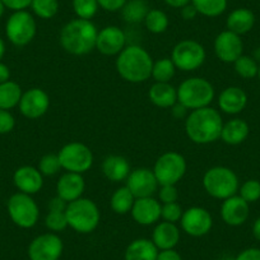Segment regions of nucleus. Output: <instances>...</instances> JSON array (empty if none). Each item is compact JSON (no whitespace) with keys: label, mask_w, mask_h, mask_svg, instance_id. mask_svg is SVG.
<instances>
[{"label":"nucleus","mask_w":260,"mask_h":260,"mask_svg":"<svg viewBox=\"0 0 260 260\" xmlns=\"http://www.w3.org/2000/svg\"><path fill=\"white\" fill-rule=\"evenodd\" d=\"M223 119L213 107L192 110L185 119V133L195 144H211L221 139Z\"/></svg>","instance_id":"nucleus-1"},{"label":"nucleus","mask_w":260,"mask_h":260,"mask_svg":"<svg viewBox=\"0 0 260 260\" xmlns=\"http://www.w3.org/2000/svg\"><path fill=\"white\" fill-rule=\"evenodd\" d=\"M99 29L88 19L76 18L62 26L59 35L60 46L74 56L87 55L96 49Z\"/></svg>","instance_id":"nucleus-2"},{"label":"nucleus","mask_w":260,"mask_h":260,"mask_svg":"<svg viewBox=\"0 0 260 260\" xmlns=\"http://www.w3.org/2000/svg\"><path fill=\"white\" fill-rule=\"evenodd\" d=\"M116 72L129 83H143L152 76L153 59L151 54L139 45H126L116 56Z\"/></svg>","instance_id":"nucleus-3"},{"label":"nucleus","mask_w":260,"mask_h":260,"mask_svg":"<svg viewBox=\"0 0 260 260\" xmlns=\"http://www.w3.org/2000/svg\"><path fill=\"white\" fill-rule=\"evenodd\" d=\"M214 96L216 91L213 84L202 77L185 79L177 87V102L190 111L211 106Z\"/></svg>","instance_id":"nucleus-4"},{"label":"nucleus","mask_w":260,"mask_h":260,"mask_svg":"<svg viewBox=\"0 0 260 260\" xmlns=\"http://www.w3.org/2000/svg\"><path fill=\"white\" fill-rule=\"evenodd\" d=\"M68 227L82 235L93 232L101 221V212L92 199L79 198L68 203L65 211Z\"/></svg>","instance_id":"nucleus-5"},{"label":"nucleus","mask_w":260,"mask_h":260,"mask_svg":"<svg viewBox=\"0 0 260 260\" xmlns=\"http://www.w3.org/2000/svg\"><path fill=\"white\" fill-rule=\"evenodd\" d=\"M202 182L207 194L219 201L236 195L240 187L237 175L226 166H214L207 170Z\"/></svg>","instance_id":"nucleus-6"},{"label":"nucleus","mask_w":260,"mask_h":260,"mask_svg":"<svg viewBox=\"0 0 260 260\" xmlns=\"http://www.w3.org/2000/svg\"><path fill=\"white\" fill-rule=\"evenodd\" d=\"M8 214L14 224L21 229H32L40 218V209L32 195L16 192L7 203Z\"/></svg>","instance_id":"nucleus-7"},{"label":"nucleus","mask_w":260,"mask_h":260,"mask_svg":"<svg viewBox=\"0 0 260 260\" xmlns=\"http://www.w3.org/2000/svg\"><path fill=\"white\" fill-rule=\"evenodd\" d=\"M61 170L83 175L93 166L94 157L91 148L81 142H71L61 147L57 153Z\"/></svg>","instance_id":"nucleus-8"},{"label":"nucleus","mask_w":260,"mask_h":260,"mask_svg":"<svg viewBox=\"0 0 260 260\" xmlns=\"http://www.w3.org/2000/svg\"><path fill=\"white\" fill-rule=\"evenodd\" d=\"M152 170L159 185H176L186 174L187 164L181 153L169 151L156 159Z\"/></svg>","instance_id":"nucleus-9"},{"label":"nucleus","mask_w":260,"mask_h":260,"mask_svg":"<svg viewBox=\"0 0 260 260\" xmlns=\"http://www.w3.org/2000/svg\"><path fill=\"white\" fill-rule=\"evenodd\" d=\"M207 52L203 45L195 40H181L174 46L171 60L176 69L181 72H194L206 62Z\"/></svg>","instance_id":"nucleus-10"},{"label":"nucleus","mask_w":260,"mask_h":260,"mask_svg":"<svg viewBox=\"0 0 260 260\" xmlns=\"http://www.w3.org/2000/svg\"><path fill=\"white\" fill-rule=\"evenodd\" d=\"M37 34V24L34 16L27 11L14 12L6 23L7 39L14 46H26L34 41Z\"/></svg>","instance_id":"nucleus-11"},{"label":"nucleus","mask_w":260,"mask_h":260,"mask_svg":"<svg viewBox=\"0 0 260 260\" xmlns=\"http://www.w3.org/2000/svg\"><path fill=\"white\" fill-rule=\"evenodd\" d=\"M64 244L59 235L47 232L35 237L28 246L29 260H59Z\"/></svg>","instance_id":"nucleus-12"},{"label":"nucleus","mask_w":260,"mask_h":260,"mask_svg":"<svg viewBox=\"0 0 260 260\" xmlns=\"http://www.w3.org/2000/svg\"><path fill=\"white\" fill-rule=\"evenodd\" d=\"M181 230L191 237L206 236L213 227V218L209 211L203 207H190L180 219Z\"/></svg>","instance_id":"nucleus-13"},{"label":"nucleus","mask_w":260,"mask_h":260,"mask_svg":"<svg viewBox=\"0 0 260 260\" xmlns=\"http://www.w3.org/2000/svg\"><path fill=\"white\" fill-rule=\"evenodd\" d=\"M125 182H126L125 186L133 192L136 198L153 197L158 191L159 187L153 170L147 169V167H138V169L132 170Z\"/></svg>","instance_id":"nucleus-14"},{"label":"nucleus","mask_w":260,"mask_h":260,"mask_svg":"<svg viewBox=\"0 0 260 260\" xmlns=\"http://www.w3.org/2000/svg\"><path fill=\"white\" fill-rule=\"evenodd\" d=\"M214 54L222 62L234 64L244 52V42L241 36L234 32L222 31L214 39Z\"/></svg>","instance_id":"nucleus-15"},{"label":"nucleus","mask_w":260,"mask_h":260,"mask_svg":"<svg viewBox=\"0 0 260 260\" xmlns=\"http://www.w3.org/2000/svg\"><path fill=\"white\" fill-rule=\"evenodd\" d=\"M18 107L21 114L27 119H39L49 110L50 97L42 88H29L22 94Z\"/></svg>","instance_id":"nucleus-16"},{"label":"nucleus","mask_w":260,"mask_h":260,"mask_svg":"<svg viewBox=\"0 0 260 260\" xmlns=\"http://www.w3.org/2000/svg\"><path fill=\"white\" fill-rule=\"evenodd\" d=\"M126 46L125 32L117 26H106L100 29L96 40V50L106 56H117Z\"/></svg>","instance_id":"nucleus-17"},{"label":"nucleus","mask_w":260,"mask_h":260,"mask_svg":"<svg viewBox=\"0 0 260 260\" xmlns=\"http://www.w3.org/2000/svg\"><path fill=\"white\" fill-rule=\"evenodd\" d=\"M161 209L162 204L159 203L158 199L153 197L137 198L130 214L134 221L141 226H151V224L158 223L161 219Z\"/></svg>","instance_id":"nucleus-18"},{"label":"nucleus","mask_w":260,"mask_h":260,"mask_svg":"<svg viewBox=\"0 0 260 260\" xmlns=\"http://www.w3.org/2000/svg\"><path fill=\"white\" fill-rule=\"evenodd\" d=\"M219 213H221V218L224 223L232 227H237L247 221L250 214V207L247 202H245L240 195L236 194L222 201Z\"/></svg>","instance_id":"nucleus-19"},{"label":"nucleus","mask_w":260,"mask_h":260,"mask_svg":"<svg viewBox=\"0 0 260 260\" xmlns=\"http://www.w3.org/2000/svg\"><path fill=\"white\" fill-rule=\"evenodd\" d=\"M84 189H86V181L83 175L76 172H65L56 182V195L68 203L82 198Z\"/></svg>","instance_id":"nucleus-20"},{"label":"nucleus","mask_w":260,"mask_h":260,"mask_svg":"<svg viewBox=\"0 0 260 260\" xmlns=\"http://www.w3.org/2000/svg\"><path fill=\"white\" fill-rule=\"evenodd\" d=\"M13 182L21 192L35 195L44 186V175L34 166H22L14 172Z\"/></svg>","instance_id":"nucleus-21"},{"label":"nucleus","mask_w":260,"mask_h":260,"mask_svg":"<svg viewBox=\"0 0 260 260\" xmlns=\"http://www.w3.org/2000/svg\"><path fill=\"white\" fill-rule=\"evenodd\" d=\"M217 104H218L219 111L223 114L237 115L244 111L246 107L247 94L240 87H227L219 93Z\"/></svg>","instance_id":"nucleus-22"},{"label":"nucleus","mask_w":260,"mask_h":260,"mask_svg":"<svg viewBox=\"0 0 260 260\" xmlns=\"http://www.w3.org/2000/svg\"><path fill=\"white\" fill-rule=\"evenodd\" d=\"M180 229L176 223L162 221L156 223L152 232V241L158 250L175 249L180 241Z\"/></svg>","instance_id":"nucleus-23"},{"label":"nucleus","mask_w":260,"mask_h":260,"mask_svg":"<svg viewBox=\"0 0 260 260\" xmlns=\"http://www.w3.org/2000/svg\"><path fill=\"white\" fill-rule=\"evenodd\" d=\"M130 171H132V167H130L129 161L119 154L107 156L102 161V172H104L105 177L112 182L125 181L129 176Z\"/></svg>","instance_id":"nucleus-24"},{"label":"nucleus","mask_w":260,"mask_h":260,"mask_svg":"<svg viewBox=\"0 0 260 260\" xmlns=\"http://www.w3.org/2000/svg\"><path fill=\"white\" fill-rule=\"evenodd\" d=\"M249 133V124L245 120L236 117V119H231L227 122H223L221 141L229 146H239L246 141Z\"/></svg>","instance_id":"nucleus-25"},{"label":"nucleus","mask_w":260,"mask_h":260,"mask_svg":"<svg viewBox=\"0 0 260 260\" xmlns=\"http://www.w3.org/2000/svg\"><path fill=\"white\" fill-rule=\"evenodd\" d=\"M148 99L154 106L171 109L177 102V88H175L171 83L154 82L148 91Z\"/></svg>","instance_id":"nucleus-26"},{"label":"nucleus","mask_w":260,"mask_h":260,"mask_svg":"<svg viewBox=\"0 0 260 260\" xmlns=\"http://www.w3.org/2000/svg\"><path fill=\"white\" fill-rule=\"evenodd\" d=\"M255 24V14L247 8H237L229 14L226 21L227 29L242 36L252 29Z\"/></svg>","instance_id":"nucleus-27"},{"label":"nucleus","mask_w":260,"mask_h":260,"mask_svg":"<svg viewBox=\"0 0 260 260\" xmlns=\"http://www.w3.org/2000/svg\"><path fill=\"white\" fill-rule=\"evenodd\" d=\"M159 250L149 239H137L127 245L125 260H157Z\"/></svg>","instance_id":"nucleus-28"},{"label":"nucleus","mask_w":260,"mask_h":260,"mask_svg":"<svg viewBox=\"0 0 260 260\" xmlns=\"http://www.w3.org/2000/svg\"><path fill=\"white\" fill-rule=\"evenodd\" d=\"M136 199L137 198L133 195V192L130 191L126 186H120L119 189L112 192L111 199H110V206H111V209L115 213L124 216V214L130 213Z\"/></svg>","instance_id":"nucleus-29"},{"label":"nucleus","mask_w":260,"mask_h":260,"mask_svg":"<svg viewBox=\"0 0 260 260\" xmlns=\"http://www.w3.org/2000/svg\"><path fill=\"white\" fill-rule=\"evenodd\" d=\"M21 86L13 81L0 84V110H12L18 106L22 99Z\"/></svg>","instance_id":"nucleus-30"},{"label":"nucleus","mask_w":260,"mask_h":260,"mask_svg":"<svg viewBox=\"0 0 260 260\" xmlns=\"http://www.w3.org/2000/svg\"><path fill=\"white\" fill-rule=\"evenodd\" d=\"M148 12L149 8L144 0H127L121 8V16L126 23L137 24L144 22Z\"/></svg>","instance_id":"nucleus-31"},{"label":"nucleus","mask_w":260,"mask_h":260,"mask_svg":"<svg viewBox=\"0 0 260 260\" xmlns=\"http://www.w3.org/2000/svg\"><path fill=\"white\" fill-rule=\"evenodd\" d=\"M176 67L171 57H162V59L153 61V68H152V78L154 82L159 83H170L171 79L176 73Z\"/></svg>","instance_id":"nucleus-32"},{"label":"nucleus","mask_w":260,"mask_h":260,"mask_svg":"<svg viewBox=\"0 0 260 260\" xmlns=\"http://www.w3.org/2000/svg\"><path fill=\"white\" fill-rule=\"evenodd\" d=\"M191 4L199 14L208 18H216L227 9V0H191Z\"/></svg>","instance_id":"nucleus-33"},{"label":"nucleus","mask_w":260,"mask_h":260,"mask_svg":"<svg viewBox=\"0 0 260 260\" xmlns=\"http://www.w3.org/2000/svg\"><path fill=\"white\" fill-rule=\"evenodd\" d=\"M144 24L151 34L159 35L167 31L170 21L167 14L161 9H149L144 19Z\"/></svg>","instance_id":"nucleus-34"},{"label":"nucleus","mask_w":260,"mask_h":260,"mask_svg":"<svg viewBox=\"0 0 260 260\" xmlns=\"http://www.w3.org/2000/svg\"><path fill=\"white\" fill-rule=\"evenodd\" d=\"M234 68L237 76L244 79L255 78V77H257V72H259V65H257L256 60L250 55L244 54L234 62Z\"/></svg>","instance_id":"nucleus-35"},{"label":"nucleus","mask_w":260,"mask_h":260,"mask_svg":"<svg viewBox=\"0 0 260 260\" xmlns=\"http://www.w3.org/2000/svg\"><path fill=\"white\" fill-rule=\"evenodd\" d=\"M31 8L39 18L51 19L59 12V2L57 0H32Z\"/></svg>","instance_id":"nucleus-36"},{"label":"nucleus","mask_w":260,"mask_h":260,"mask_svg":"<svg viewBox=\"0 0 260 260\" xmlns=\"http://www.w3.org/2000/svg\"><path fill=\"white\" fill-rule=\"evenodd\" d=\"M72 4L77 18L88 19V21L96 16L100 8L97 0H73Z\"/></svg>","instance_id":"nucleus-37"},{"label":"nucleus","mask_w":260,"mask_h":260,"mask_svg":"<svg viewBox=\"0 0 260 260\" xmlns=\"http://www.w3.org/2000/svg\"><path fill=\"white\" fill-rule=\"evenodd\" d=\"M239 195L247 203H255L260 199V181L250 179L239 187Z\"/></svg>","instance_id":"nucleus-38"},{"label":"nucleus","mask_w":260,"mask_h":260,"mask_svg":"<svg viewBox=\"0 0 260 260\" xmlns=\"http://www.w3.org/2000/svg\"><path fill=\"white\" fill-rule=\"evenodd\" d=\"M45 226L52 234L64 231L68 227V221H67L65 212H47L46 217H45Z\"/></svg>","instance_id":"nucleus-39"},{"label":"nucleus","mask_w":260,"mask_h":260,"mask_svg":"<svg viewBox=\"0 0 260 260\" xmlns=\"http://www.w3.org/2000/svg\"><path fill=\"white\" fill-rule=\"evenodd\" d=\"M39 170L44 176H54V175L59 174V171L61 170V165H60L57 154L47 153L42 156L39 162Z\"/></svg>","instance_id":"nucleus-40"},{"label":"nucleus","mask_w":260,"mask_h":260,"mask_svg":"<svg viewBox=\"0 0 260 260\" xmlns=\"http://www.w3.org/2000/svg\"><path fill=\"white\" fill-rule=\"evenodd\" d=\"M182 213H184V209L181 208V206L177 202H175V203L162 204L161 218L164 221L171 222V223H177L181 219Z\"/></svg>","instance_id":"nucleus-41"},{"label":"nucleus","mask_w":260,"mask_h":260,"mask_svg":"<svg viewBox=\"0 0 260 260\" xmlns=\"http://www.w3.org/2000/svg\"><path fill=\"white\" fill-rule=\"evenodd\" d=\"M157 192H158V201L161 204L175 203L179 199L176 185H159Z\"/></svg>","instance_id":"nucleus-42"},{"label":"nucleus","mask_w":260,"mask_h":260,"mask_svg":"<svg viewBox=\"0 0 260 260\" xmlns=\"http://www.w3.org/2000/svg\"><path fill=\"white\" fill-rule=\"evenodd\" d=\"M16 126V119L8 110H0V134H8Z\"/></svg>","instance_id":"nucleus-43"},{"label":"nucleus","mask_w":260,"mask_h":260,"mask_svg":"<svg viewBox=\"0 0 260 260\" xmlns=\"http://www.w3.org/2000/svg\"><path fill=\"white\" fill-rule=\"evenodd\" d=\"M100 8L106 12H119L125 6L127 0H97Z\"/></svg>","instance_id":"nucleus-44"},{"label":"nucleus","mask_w":260,"mask_h":260,"mask_svg":"<svg viewBox=\"0 0 260 260\" xmlns=\"http://www.w3.org/2000/svg\"><path fill=\"white\" fill-rule=\"evenodd\" d=\"M6 8L11 9L13 12L26 11L28 7H31L32 0H2Z\"/></svg>","instance_id":"nucleus-45"},{"label":"nucleus","mask_w":260,"mask_h":260,"mask_svg":"<svg viewBox=\"0 0 260 260\" xmlns=\"http://www.w3.org/2000/svg\"><path fill=\"white\" fill-rule=\"evenodd\" d=\"M235 260H260V249L249 247L237 254Z\"/></svg>","instance_id":"nucleus-46"},{"label":"nucleus","mask_w":260,"mask_h":260,"mask_svg":"<svg viewBox=\"0 0 260 260\" xmlns=\"http://www.w3.org/2000/svg\"><path fill=\"white\" fill-rule=\"evenodd\" d=\"M47 207H49V211L51 212H65L67 211V207H68V202H65L64 199H61L56 195V197L50 199Z\"/></svg>","instance_id":"nucleus-47"},{"label":"nucleus","mask_w":260,"mask_h":260,"mask_svg":"<svg viewBox=\"0 0 260 260\" xmlns=\"http://www.w3.org/2000/svg\"><path fill=\"white\" fill-rule=\"evenodd\" d=\"M157 260H182L181 255L175 249L159 250L157 255Z\"/></svg>","instance_id":"nucleus-48"},{"label":"nucleus","mask_w":260,"mask_h":260,"mask_svg":"<svg viewBox=\"0 0 260 260\" xmlns=\"http://www.w3.org/2000/svg\"><path fill=\"white\" fill-rule=\"evenodd\" d=\"M198 14H199L198 11L195 9V7L192 6L191 3L181 8V17L185 19V21H192V19L198 16Z\"/></svg>","instance_id":"nucleus-49"},{"label":"nucleus","mask_w":260,"mask_h":260,"mask_svg":"<svg viewBox=\"0 0 260 260\" xmlns=\"http://www.w3.org/2000/svg\"><path fill=\"white\" fill-rule=\"evenodd\" d=\"M171 111H172V115H174L175 117H176V119H182V117H185V119H186V116H187V111H189V110L186 109V107H184L182 106L181 104H179V102H176V104L174 105V106L171 107Z\"/></svg>","instance_id":"nucleus-50"},{"label":"nucleus","mask_w":260,"mask_h":260,"mask_svg":"<svg viewBox=\"0 0 260 260\" xmlns=\"http://www.w3.org/2000/svg\"><path fill=\"white\" fill-rule=\"evenodd\" d=\"M8 81H11V71H9L8 65L0 61V84Z\"/></svg>","instance_id":"nucleus-51"},{"label":"nucleus","mask_w":260,"mask_h":260,"mask_svg":"<svg viewBox=\"0 0 260 260\" xmlns=\"http://www.w3.org/2000/svg\"><path fill=\"white\" fill-rule=\"evenodd\" d=\"M164 2L167 4V6L171 7V8H177V9H181L182 7L191 3V0H164Z\"/></svg>","instance_id":"nucleus-52"},{"label":"nucleus","mask_w":260,"mask_h":260,"mask_svg":"<svg viewBox=\"0 0 260 260\" xmlns=\"http://www.w3.org/2000/svg\"><path fill=\"white\" fill-rule=\"evenodd\" d=\"M252 235L260 242V217L255 219L254 224H252Z\"/></svg>","instance_id":"nucleus-53"},{"label":"nucleus","mask_w":260,"mask_h":260,"mask_svg":"<svg viewBox=\"0 0 260 260\" xmlns=\"http://www.w3.org/2000/svg\"><path fill=\"white\" fill-rule=\"evenodd\" d=\"M4 55H6V42H4V40L0 37V61H2Z\"/></svg>","instance_id":"nucleus-54"},{"label":"nucleus","mask_w":260,"mask_h":260,"mask_svg":"<svg viewBox=\"0 0 260 260\" xmlns=\"http://www.w3.org/2000/svg\"><path fill=\"white\" fill-rule=\"evenodd\" d=\"M4 12H6V6H4L3 2H2V0H0V18H2V17H3Z\"/></svg>","instance_id":"nucleus-55"},{"label":"nucleus","mask_w":260,"mask_h":260,"mask_svg":"<svg viewBox=\"0 0 260 260\" xmlns=\"http://www.w3.org/2000/svg\"><path fill=\"white\" fill-rule=\"evenodd\" d=\"M252 57H254V59L256 60V61H257V60H260V47L256 50V51L254 52V55H252Z\"/></svg>","instance_id":"nucleus-56"},{"label":"nucleus","mask_w":260,"mask_h":260,"mask_svg":"<svg viewBox=\"0 0 260 260\" xmlns=\"http://www.w3.org/2000/svg\"><path fill=\"white\" fill-rule=\"evenodd\" d=\"M221 260H235V257H231V256H222Z\"/></svg>","instance_id":"nucleus-57"},{"label":"nucleus","mask_w":260,"mask_h":260,"mask_svg":"<svg viewBox=\"0 0 260 260\" xmlns=\"http://www.w3.org/2000/svg\"><path fill=\"white\" fill-rule=\"evenodd\" d=\"M257 78H259L260 81V65H259V72H257Z\"/></svg>","instance_id":"nucleus-58"}]
</instances>
